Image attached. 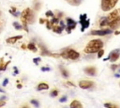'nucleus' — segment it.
<instances>
[{
    "mask_svg": "<svg viewBox=\"0 0 120 108\" xmlns=\"http://www.w3.org/2000/svg\"><path fill=\"white\" fill-rule=\"evenodd\" d=\"M112 31V29H103V30H93L91 31V35H98V36H105L111 34Z\"/></svg>",
    "mask_w": 120,
    "mask_h": 108,
    "instance_id": "obj_6",
    "label": "nucleus"
},
{
    "mask_svg": "<svg viewBox=\"0 0 120 108\" xmlns=\"http://www.w3.org/2000/svg\"><path fill=\"white\" fill-rule=\"evenodd\" d=\"M59 23V20L57 18H53L52 17V19L51 21V24H54V23Z\"/></svg>",
    "mask_w": 120,
    "mask_h": 108,
    "instance_id": "obj_23",
    "label": "nucleus"
},
{
    "mask_svg": "<svg viewBox=\"0 0 120 108\" xmlns=\"http://www.w3.org/2000/svg\"><path fill=\"white\" fill-rule=\"evenodd\" d=\"M40 60H41V59H40V57H38V58H34V59H33V62H34L36 65H38V62H39Z\"/></svg>",
    "mask_w": 120,
    "mask_h": 108,
    "instance_id": "obj_26",
    "label": "nucleus"
},
{
    "mask_svg": "<svg viewBox=\"0 0 120 108\" xmlns=\"http://www.w3.org/2000/svg\"><path fill=\"white\" fill-rule=\"evenodd\" d=\"M57 95H58V91L57 90H53V91L51 92V97H55Z\"/></svg>",
    "mask_w": 120,
    "mask_h": 108,
    "instance_id": "obj_25",
    "label": "nucleus"
},
{
    "mask_svg": "<svg viewBox=\"0 0 120 108\" xmlns=\"http://www.w3.org/2000/svg\"><path fill=\"white\" fill-rule=\"evenodd\" d=\"M41 70L42 71H49V70H51V69L49 67H42L41 68Z\"/></svg>",
    "mask_w": 120,
    "mask_h": 108,
    "instance_id": "obj_28",
    "label": "nucleus"
},
{
    "mask_svg": "<svg viewBox=\"0 0 120 108\" xmlns=\"http://www.w3.org/2000/svg\"><path fill=\"white\" fill-rule=\"evenodd\" d=\"M120 56V49H115L113 51H112L109 54V59L111 60V62H115Z\"/></svg>",
    "mask_w": 120,
    "mask_h": 108,
    "instance_id": "obj_5",
    "label": "nucleus"
},
{
    "mask_svg": "<svg viewBox=\"0 0 120 108\" xmlns=\"http://www.w3.org/2000/svg\"><path fill=\"white\" fill-rule=\"evenodd\" d=\"M47 28H48V29H51V28H52V26H51V23L48 22V21H47Z\"/></svg>",
    "mask_w": 120,
    "mask_h": 108,
    "instance_id": "obj_32",
    "label": "nucleus"
},
{
    "mask_svg": "<svg viewBox=\"0 0 120 108\" xmlns=\"http://www.w3.org/2000/svg\"><path fill=\"white\" fill-rule=\"evenodd\" d=\"M115 77H120V74H115Z\"/></svg>",
    "mask_w": 120,
    "mask_h": 108,
    "instance_id": "obj_42",
    "label": "nucleus"
},
{
    "mask_svg": "<svg viewBox=\"0 0 120 108\" xmlns=\"http://www.w3.org/2000/svg\"><path fill=\"white\" fill-rule=\"evenodd\" d=\"M46 16L47 17H53V13L52 11H47L46 12Z\"/></svg>",
    "mask_w": 120,
    "mask_h": 108,
    "instance_id": "obj_27",
    "label": "nucleus"
},
{
    "mask_svg": "<svg viewBox=\"0 0 120 108\" xmlns=\"http://www.w3.org/2000/svg\"><path fill=\"white\" fill-rule=\"evenodd\" d=\"M61 73H62V75H63L65 78H68V72L65 69H63L62 67H61Z\"/></svg>",
    "mask_w": 120,
    "mask_h": 108,
    "instance_id": "obj_20",
    "label": "nucleus"
},
{
    "mask_svg": "<svg viewBox=\"0 0 120 108\" xmlns=\"http://www.w3.org/2000/svg\"><path fill=\"white\" fill-rule=\"evenodd\" d=\"M63 29H64V28H62L60 25H55V26L52 27V30H53L55 33H58V34H60V33L62 32Z\"/></svg>",
    "mask_w": 120,
    "mask_h": 108,
    "instance_id": "obj_17",
    "label": "nucleus"
},
{
    "mask_svg": "<svg viewBox=\"0 0 120 108\" xmlns=\"http://www.w3.org/2000/svg\"><path fill=\"white\" fill-rule=\"evenodd\" d=\"M13 26H14V28L17 29V30H21V29L22 28V25H21L18 22H14V23H13Z\"/></svg>",
    "mask_w": 120,
    "mask_h": 108,
    "instance_id": "obj_19",
    "label": "nucleus"
},
{
    "mask_svg": "<svg viewBox=\"0 0 120 108\" xmlns=\"http://www.w3.org/2000/svg\"><path fill=\"white\" fill-rule=\"evenodd\" d=\"M116 68H117V66H116V65H112V66H111V69H112V70H115V69H116Z\"/></svg>",
    "mask_w": 120,
    "mask_h": 108,
    "instance_id": "obj_33",
    "label": "nucleus"
},
{
    "mask_svg": "<svg viewBox=\"0 0 120 108\" xmlns=\"http://www.w3.org/2000/svg\"><path fill=\"white\" fill-rule=\"evenodd\" d=\"M103 54H104V51H103L102 49H100V50L98 52V58H100V57L103 55Z\"/></svg>",
    "mask_w": 120,
    "mask_h": 108,
    "instance_id": "obj_24",
    "label": "nucleus"
},
{
    "mask_svg": "<svg viewBox=\"0 0 120 108\" xmlns=\"http://www.w3.org/2000/svg\"><path fill=\"white\" fill-rule=\"evenodd\" d=\"M17 87H18V88H22V85H18Z\"/></svg>",
    "mask_w": 120,
    "mask_h": 108,
    "instance_id": "obj_40",
    "label": "nucleus"
},
{
    "mask_svg": "<svg viewBox=\"0 0 120 108\" xmlns=\"http://www.w3.org/2000/svg\"><path fill=\"white\" fill-rule=\"evenodd\" d=\"M68 85H71V86H74V85H73L72 83H70V82H68Z\"/></svg>",
    "mask_w": 120,
    "mask_h": 108,
    "instance_id": "obj_38",
    "label": "nucleus"
},
{
    "mask_svg": "<svg viewBox=\"0 0 120 108\" xmlns=\"http://www.w3.org/2000/svg\"><path fill=\"white\" fill-rule=\"evenodd\" d=\"M117 17H118V10L116 9V10H112V11L109 14V16L107 17V19H108V22L111 23L112 21L115 20Z\"/></svg>",
    "mask_w": 120,
    "mask_h": 108,
    "instance_id": "obj_10",
    "label": "nucleus"
},
{
    "mask_svg": "<svg viewBox=\"0 0 120 108\" xmlns=\"http://www.w3.org/2000/svg\"><path fill=\"white\" fill-rule=\"evenodd\" d=\"M21 20L22 22V27L28 31V28H27V23H32L34 22V14H33V11L30 9V8H25L22 14H21Z\"/></svg>",
    "mask_w": 120,
    "mask_h": 108,
    "instance_id": "obj_2",
    "label": "nucleus"
},
{
    "mask_svg": "<svg viewBox=\"0 0 120 108\" xmlns=\"http://www.w3.org/2000/svg\"><path fill=\"white\" fill-rule=\"evenodd\" d=\"M109 25H110V27L112 28V29L117 28V27L120 25V17L118 16L115 20H113V21H112L111 23H109Z\"/></svg>",
    "mask_w": 120,
    "mask_h": 108,
    "instance_id": "obj_9",
    "label": "nucleus"
},
{
    "mask_svg": "<svg viewBox=\"0 0 120 108\" xmlns=\"http://www.w3.org/2000/svg\"><path fill=\"white\" fill-rule=\"evenodd\" d=\"M30 102H31L34 106H36V107H38V106H39L38 101V100H30Z\"/></svg>",
    "mask_w": 120,
    "mask_h": 108,
    "instance_id": "obj_22",
    "label": "nucleus"
},
{
    "mask_svg": "<svg viewBox=\"0 0 120 108\" xmlns=\"http://www.w3.org/2000/svg\"><path fill=\"white\" fill-rule=\"evenodd\" d=\"M22 37V36H15V37H11V38H8L7 39V43H9V44H14L17 40L21 39Z\"/></svg>",
    "mask_w": 120,
    "mask_h": 108,
    "instance_id": "obj_11",
    "label": "nucleus"
},
{
    "mask_svg": "<svg viewBox=\"0 0 120 108\" xmlns=\"http://www.w3.org/2000/svg\"><path fill=\"white\" fill-rule=\"evenodd\" d=\"M60 102H65L66 100H67V97L66 96H64V97H62V98H60Z\"/></svg>",
    "mask_w": 120,
    "mask_h": 108,
    "instance_id": "obj_30",
    "label": "nucleus"
},
{
    "mask_svg": "<svg viewBox=\"0 0 120 108\" xmlns=\"http://www.w3.org/2000/svg\"><path fill=\"white\" fill-rule=\"evenodd\" d=\"M48 88H49V85L47 84H45V83H40L37 87L38 90H47Z\"/></svg>",
    "mask_w": 120,
    "mask_h": 108,
    "instance_id": "obj_14",
    "label": "nucleus"
},
{
    "mask_svg": "<svg viewBox=\"0 0 120 108\" xmlns=\"http://www.w3.org/2000/svg\"><path fill=\"white\" fill-rule=\"evenodd\" d=\"M105 25H109V22H108L107 17H106V18L103 17V18H101V20H100V26H105Z\"/></svg>",
    "mask_w": 120,
    "mask_h": 108,
    "instance_id": "obj_16",
    "label": "nucleus"
},
{
    "mask_svg": "<svg viewBox=\"0 0 120 108\" xmlns=\"http://www.w3.org/2000/svg\"><path fill=\"white\" fill-rule=\"evenodd\" d=\"M80 23L82 24V28H81V31L82 32H83L84 31V29L85 28H87L88 26H89V23H90V22H89V20H85V21H82V22H80Z\"/></svg>",
    "mask_w": 120,
    "mask_h": 108,
    "instance_id": "obj_13",
    "label": "nucleus"
},
{
    "mask_svg": "<svg viewBox=\"0 0 120 108\" xmlns=\"http://www.w3.org/2000/svg\"><path fill=\"white\" fill-rule=\"evenodd\" d=\"M6 99H7L6 96H1V97H0V100H6Z\"/></svg>",
    "mask_w": 120,
    "mask_h": 108,
    "instance_id": "obj_36",
    "label": "nucleus"
},
{
    "mask_svg": "<svg viewBox=\"0 0 120 108\" xmlns=\"http://www.w3.org/2000/svg\"><path fill=\"white\" fill-rule=\"evenodd\" d=\"M39 23H44V20H43V19H40V20H39Z\"/></svg>",
    "mask_w": 120,
    "mask_h": 108,
    "instance_id": "obj_39",
    "label": "nucleus"
},
{
    "mask_svg": "<svg viewBox=\"0 0 120 108\" xmlns=\"http://www.w3.org/2000/svg\"><path fill=\"white\" fill-rule=\"evenodd\" d=\"M104 106H105V107H114V105H112V104H111V103H105Z\"/></svg>",
    "mask_w": 120,
    "mask_h": 108,
    "instance_id": "obj_31",
    "label": "nucleus"
},
{
    "mask_svg": "<svg viewBox=\"0 0 120 108\" xmlns=\"http://www.w3.org/2000/svg\"><path fill=\"white\" fill-rule=\"evenodd\" d=\"M84 72L86 74H88V75L93 76V75L96 74V69L94 67H87V68L84 69Z\"/></svg>",
    "mask_w": 120,
    "mask_h": 108,
    "instance_id": "obj_12",
    "label": "nucleus"
},
{
    "mask_svg": "<svg viewBox=\"0 0 120 108\" xmlns=\"http://www.w3.org/2000/svg\"><path fill=\"white\" fill-rule=\"evenodd\" d=\"M60 55L64 58H67V59L69 58V59H72V60H75L80 56L79 53L76 52L75 50H72V49H66L65 51L62 52V54Z\"/></svg>",
    "mask_w": 120,
    "mask_h": 108,
    "instance_id": "obj_3",
    "label": "nucleus"
},
{
    "mask_svg": "<svg viewBox=\"0 0 120 108\" xmlns=\"http://www.w3.org/2000/svg\"><path fill=\"white\" fill-rule=\"evenodd\" d=\"M76 24H77V23L74 20H72L71 18H67V28L74 29L76 27Z\"/></svg>",
    "mask_w": 120,
    "mask_h": 108,
    "instance_id": "obj_8",
    "label": "nucleus"
},
{
    "mask_svg": "<svg viewBox=\"0 0 120 108\" xmlns=\"http://www.w3.org/2000/svg\"><path fill=\"white\" fill-rule=\"evenodd\" d=\"M27 49H29V50H31V51H33V52H37V48H36V45L34 44V43H29L28 45H27Z\"/></svg>",
    "mask_w": 120,
    "mask_h": 108,
    "instance_id": "obj_18",
    "label": "nucleus"
},
{
    "mask_svg": "<svg viewBox=\"0 0 120 108\" xmlns=\"http://www.w3.org/2000/svg\"><path fill=\"white\" fill-rule=\"evenodd\" d=\"M81 1H82V0H74V2H75L77 5H79V4L81 3Z\"/></svg>",
    "mask_w": 120,
    "mask_h": 108,
    "instance_id": "obj_37",
    "label": "nucleus"
},
{
    "mask_svg": "<svg viewBox=\"0 0 120 108\" xmlns=\"http://www.w3.org/2000/svg\"><path fill=\"white\" fill-rule=\"evenodd\" d=\"M70 107H71V108H76V107H78V108H82V105L78 100H73V101L70 103Z\"/></svg>",
    "mask_w": 120,
    "mask_h": 108,
    "instance_id": "obj_15",
    "label": "nucleus"
},
{
    "mask_svg": "<svg viewBox=\"0 0 120 108\" xmlns=\"http://www.w3.org/2000/svg\"><path fill=\"white\" fill-rule=\"evenodd\" d=\"M5 104H6V102H5L4 100H0V107H1V106H4Z\"/></svg>",
    "mask_w": 120,
    "mask_h": 108,
    "instance_id": "obj_34",
    "label": "nucleus"
},
{
    "mask_svg": "<svg viewBox=\"0 0 120 108\" xmlns=\"http://www.w3.org/2000/svg\"><path fill=\"white\" fill-rule=\"evenodd\" d=\"M118 0H101V8L103 11L111 10L114 8Z\"/></svg>",
    "mask_w": 120,
    "mask_h": 108,
    "instance_id": "obj_4",
    "label": "nucleus"
},
{
    "mask_svg": "<svg viewBox=\"0 0 120 108\" xmlns=\"http://www.w3.org/2000/svg\"><path fill=\"white\" fill-rule=\"evenodd\" d=\"M15 10H16V9H15L14 8H12V10L10 9V10H9V12H10L12 15H14V16H16V17H17V16H19V15H20V12H16Z\"/></svg>",
    "mask_w": 120,
    "mask_h": 108,
    "instance_id": "obj_21",
    "label": "nucleus"
},
{
    "mask_svg": "<svg viewBox=\"0 0 120 108\" xmlns=\"http://www.w3.org/2000/svg\"><path fill=\"white\" fill-rule=\"evenodd\" d=\"M0 92H4V90H3L2 88H0Z\"/></svg>",
    "mask_w": 120,
    "mask_h": 108,
    "instance_id": "obj_43",
    "label": "nucleus"
},
{
    "mask_svg": "<svg viewBox=\"0 0 120 108\" xmlns=\"http://www.w3.org/2000/svg\"><path fill=\"white\" fill-rule=\"evenodd\" d=\"M22 49H25V45H23V44H22Z\"/></svg>",
    "mask_w": 120,
    "mask_h": 108,
    "instance_id": "obj_41",
    "label": "nucleus"
},
{
    "mask_svg": "<svg viewBox=\"0 0 120 108\" xmlns=\"http://www.w3.org/2000/svg\"><path fill=\"white\" fill-rule=\"evenodd\" d=\"M103 47V42L100 39H92L88 42L86 47L84 48V53L86 54H94L98 52Z\"/></svg>",
    "mask_w": 120,
    "mask_h": 108,
    "instance_id": "obj_1",
    "label": "nucleus"
},
{
    "mask_svg": "<svg viewBox=\"0 0 120 108\" xmlns=\"http://www.w3.org/2000/svg\"><path fill=\"white\" fill-rule=\"evenodd\" d=\"M8 84V78H6V79H5L4 81H3V83H2V85H3L4 86H5V85H7Z\"/></svg>",
    "mask_w": 120,
    "mask_h": 108,
    "instance_id": "obj_29",
    "label": "nucleus"
},
{
    "mask_svg": "<svg viewBox=\"0 0 120 108\" xmlns=\"http://www.w3.org/2000/svg\"><path fill=\"white\" fill-rule=\"evenodd\" d=\"M13 69H14V70H15V72H14V74H17V73H19V70H18V69H17L16 67H14Z\"/></svg>",
    "mask_w": 120,
    "mask_h": 108,
    "instance_id": "obj_35",
    "label": "nucleus"
},
{
    "mask_svg": "<svg viewBox=\"0 0 120 108\" xmlns=\"http://www.w3.org/2000/svg\"><path fill=\"white\" fill-rule=\"evenodd\" d=\"M94 83L92 81H86V80H82V81H80L79 83V86L82 89H87V88H90L91 86H93Z\"/></svg>",
    "mask_w": 120,
    "mask_h": 108,
    "instance_id": "obj_7",
    "label": "nucleus"
}]
</instances>
